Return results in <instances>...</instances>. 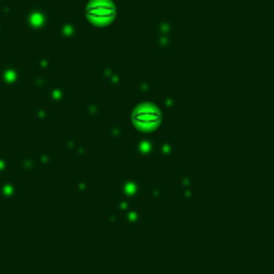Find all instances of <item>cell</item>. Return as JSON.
Returning a JSON list of instances; mask_svg holds the SVG:
<instances>
[{
	"mask_svg": "<svg viewBox=\"0 0 274 274\" xmlns=\"http://www.w3.org/2000/svg\"><path fill=\"white\" fill-rule=\"evenodd\" d=\"M85 17L90 23L105 24L117 17V8H115L111 0H92L85 8Z\"/></svg>",
	"mask_w": 274,
	"mask_h": 274,
	"instance_id": "7a4b0ae2",
	"label": "cell"
},
{
	"mask_svg": "<svg viewBox=\"0 0 274 274\" xmlns=\"http://www.w3.org/2000/svg\"><path fill=\"white\" fill-rule=\"evenodd\" d=\"M163 120V115L160 113L156 105L152 104H139L132 111V122L141 130H156Z\"/></svg>",
	"mask_w": 274,
	"mask_h": 274,
	"instance_id": "6da1fadb",
	"label": "cell"
}]
</instances>
